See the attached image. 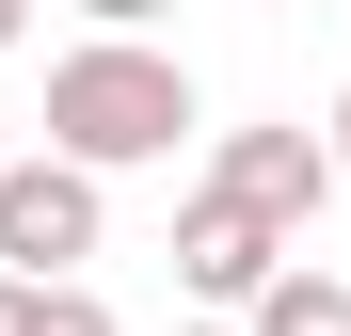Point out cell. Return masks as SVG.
Returning <instances> with one entry per match:
<instances>
[{"label": "cell", "mask_w": 351, "mask_h": 336, "mask_svg": "<svg viewBox=\"0 0 351 336\" xmlns=\"http://www.w3.org/2000/svg\"><path fill=\"white\" fill-rule=\"evenodd\" d=\"M32 336H128V320H112L96 289H32Z\"/></svg>", "instance_id": "obj_6"}, {"label": "cell", "mask_w": 351, "mask_h": 336, "mask_svg": "<svg viewBox=\"0 0 351 336\" xmlns=\"http://www.w3.org/2000/svg\"><path fill=\"white\" fill-rule=\"evenodd\" d=\"M271 272H287V240H271L256 208H223V192L176 208V289H192V304H256Z\"/></svg>", "instance_id": "obj_4"}, {"label": "cell", "mask_w": 351, "mask_h": 336, "mask_svg": "<svg viewBox=\"0 0 351 336\" xmlns=\"http://www.w3.org/2000/svg\"><path fill=\"white\" fill-rule=\"evenodd\" d=\"M208 192H223V208H256L271 240L304 256V224L335 208V144H319V128H223V144H208Z\"/></svg>", "instance_id": "obj_3"}, {"label": "cell", "mask_w": 351, "mask_h": 336, "mask_svg": "<svg viewBox=\"0 0 351 336\" xmlns=\"http://www.w3.org/2000/svg\"><path fill=\"white\" fill-rule=\"evenodd\" d=\"M240 320H256V336H351V272H271Z\"/></svg>", "instance_id": "obj_5"}, {"label": "cell", "mask_w": 351, "mask_h": 336, "mask_svg": "<svg viewBox=\"0 0 351 336\" xmlns=\"http://www.w3.org/2000/svg\"><path fill=\"white\" fill-rule=\"evenodd\" d=\"M335 177H351V96H335Z\"/></svg>", "instance_id": "obj_9"}, {"label": "cell", "mask_w": 351, "mask_h": 336, "mask_svg": "<svg viewBox=\"0 0 351 336\" xmlns=\"http://www.w3.org/2000/svg\"><path fill=\"white\" fill-rule=\"evenodd\" d=\"M0 336H32V289H16V272H0Z\"/></svg>", "instance_id": "obj_8"}, {"label": "cell", "mask_w": 351, "mask_h": 336, "mask_svg": "<svg viewBox=\"0 0 351 336\" xmlns=\"http://www.w3.org/2000/svg\"><path fill=\"white\" fill-rule=\"evenodd\" d=\"M96 256V177L80 160H0V272L16 289H80Z\"/></svg>", "instance_id": "obj_2"}, {"label": "cell", "mask_w": 351, "mask_h": 336, "mask_svg": "<svg viewBox=\"0 0 351 336\" xmlns=\"http://www.w3.org/2000/svg\"><path fill=\"white\" fill-rule=\"evenodd\" d=\"M80 16H96V32H144V16H176V0H80Z\"/></svg>", "instance_id": "obj_7"}, {"label": "cell", "mask_w": 351, "mask_h": 336, "mask_svg": "<svg viewBox=\"0 0 351 336\" xmlns=\"http://www.w3.org/2000/svg\"><path fill=\"white\" fill-rule=\"evenodd\" d=\"M208 112H192V65L144 32H96L48 65V160H80V177H128V160H176Z\"/></svg>", "instance_id": "obj_1"}, {"label": "cell", "mask_w": 351, "mask_h": 336, "mask_svg": "<svg viewBox=\"0 0 351 336\" xmlns=\"http://www.w3.org/2000/svg\"><path fill=\"white\" fill-rule=\"evenodd\" d=\"M16 16H32V0H0V48H16Z\"/></svg>", "instance_id": "obj_10"}]
</instances>
